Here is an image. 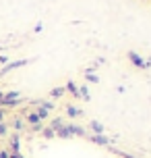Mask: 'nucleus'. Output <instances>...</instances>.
<instances>
[{
	"mask_svg": "<svg viewBox=\"0 0 151 158\" xmlns=\"http://www.w3.org/2000/svg\"><path fill=\"white\" fill-rule=\"evenodd\" d=\"M21 100V94L19 92H6V94H2V100H0V106H4V108H13L17 106Z\"/></svg>",
	"mask_w": 151,
	"mask_h": 158,
	"instance_id": "1",
	"label": "nucleus"
},
{
	"mask_svg": "<svg viewBox=\"0 0 151 158\" xmlns=\"http://www.w3.org/2000/svg\"><path fill=\"white\" fill-rule=\"evenodd\" d=\"M128 60L135 64L137 69H147V67H149V63H147L139 52H135V50H130V52H128Z\"/></svg>",
	"mask_w": 151,
	"mask_h": 158,
	"instance_id": "2",
	"label": "nucleus"
},
{
	"mask_svg": "<svg viewBox=\"0 0 151 158\" xmlns=\"http://www.w3.org/2000/svg\"><path fill=\"white\" fill-rule=\"evenodd\" d=\"M25 64H29V60H27V58H23V60H15V63H8V64H4V69L0 71V75L10 73V71H15V69H19V67H25Z\"/></svg>",
	"mask_w": 151,
	"mask_h": 158,
	"instance_id": "3",
	"label": "nucleus"
},
{
	"mask_svg": "<svg viewBox=\"0 0 151 158\" xmlns=\"http://www.w3.org/2000/svg\"><path fill=\"white\" fill-rule=\"evenodd\" d=\"M85 137H89L93 143H99V146H108V143H110V139H108L106 135H95L93 133V135H85Z\"/></svg>",
	"mask_w": 151,
	"mask_h": 158,
	"instance_id": "4",
	"label": "nucleus"
},
{
	"mask_svg": "<svg viewBox=\"0 0 151 158\" xmlns=\"http://www.w3.org/2000/svg\"><path fill=\"white\" fill-rule=\"evenodd\" d=\"M64 92H71L75 98H79V85H77L75 81H68V83L64 85Z\"/></svg>",
	"mask_w": 151,
	"mask_h": 158,
	"instance_id": "5",
	"label": "nucleus"
},
{
	"mask_svg": "<svg viewBox=\"0 0 151 158\" xmlns=\"http://www.w3.org/2000/svg\"><path fill=\"white\" fill-rule=\"evenodd\" d=\"M89 127L95 131V135H103V125H102V123H97V121H89Z\"/></svg>",
	"mask_w": 151,
	"mask_h": 158,
	"instance_id": "6",
	"label": "nucleus"
},
{
	"mask_svg": "<svg viewBox=\"0 0 151 158\" xmlns=\"http://www.w3.org/2000/svg\"><path fill=\"white\" fill-rule=\"evenodd\" d=\"M79 98H83L85 102H89V100H91V94H89L87 85H81V87H79Z\"/></svg>",
	"mask_w": 151,
	"mask_h": 158,
	"instance_id": "7",
	"label": "nucleus"
},
{
	"mask_svg": "<svg viewBox=\"0 0 151 158\" xmlns=\"http://www.w3.org/2000/svg\"><path fill=\"white\" fill-rule=\"evenodd\" d=\"M35 114H37V118H40V123H41L44 118H48V114H50V112L46 110V108H41V106H37V108H35Z\"/></svg>",
	"mask_w": 151,
	"mask_h": 158,
	"instance_id": "8",
	"label": "nucleus"
},
{
	"mask_svg": "<svg viewBox=\"0 0 151 158\" xmlns=\"http://www.w3.org/2000/svg\"><path fill=\"white\" fill-rule=\"evenodd\" d=\"M66 114H68L71 118H75V117H79V114H81V110H79V108H75V106H66Z\"/></svg>",
	"mask_w": 151,
	"mask_h": 158,
	"instance_id": "9",
	"label": "nucleus"
},
{
	"mask_svg": "<svg viewBox=\"0 0 151 158\" xmlns=\"http://www.w3.org/2000/svg\"><path fill=\"white\" fill-rule=\"evenodd\" d=\"M27 123H31L33 127L40 125V118H37V114H35V112H29V114H27Z\"/></svg>",
	"mask_w": 151,
	"mask_h": 158,
	"instance_id": "10",
	"label": "nucleus"
},
{
	"mask_svg": "<svg viewBox=\"0 0 151 158\" xmlns=\"http://www.w3.org/2000/svg\"><path fill=\"white\" fill-rule=\"evenodd\" d=\"M10 146H13V150H10V152H21V150H19V135H13Z\"/></svg>",
	"mask_w": 151,
	"mask_h": 158,
	"instance_id": "11",
	"label": "nucleus"
},
{
	"mask_svg": "<svg viewBox=\"0 0 151 158\" xmlns=\"http://www.w3.org/2000/svg\"><path fill=\"white\" fill-rule=\"evenodd\" d=\"M85 79H87L89 83H97L99 81V77H97L95 73H85Z\"/></svg>",
	"mask_w": 151,
	"mask_h": 158,
	"instance_id": "12",
	"label": "nucleus"
},
{
	"mask_svg": "<svg viewBox=\"0 0 151 158\" xmlns=\"http://www.w3.org/2000/svg\"><path fill=\"white\" fill-rule=\"evenodd\" d=\"M50 94H52V98H60V96H64V87H54Z\"/></svg>",
	"mask_w": 151,
	"mask_h": 158,
	"instance_id": "13",
	"label": "nucleus"
},
{
	"mask_svg": "<svg viewBox=\"0 0 151 158\" xmlns=\"http://www.w3.org/2000/svg\"><path fill=\"white\" fill-rule=\"evenodd\" d=\"M41 131H44V137H54V129H50V127H48V129H41Z\"/></svg>",
	"mask_w": 151,
	"mask_h": 158,
	"instance_id": "14",
	"label": "nucleus"
},
{
	"mask_svg": "<svg viewBox=\"0 0 151 158\" xmlns=\"http://www.w3.org/2000/svg\"><path fill=\"white\" fill-rule=\"evenodd\" d=\"M8 133V127H6V123H0V135H6Z\"/></svg>",
	"mask_w": 151,
	"mask_h": 158,
	"instance_id": "15",
	"label": "nucleus"
},
{
	"mask_svg": "<svg viewBox=\"0 0 151 158\" xmlns=\"http://www.w3.org/2000/svg\"><path fill=\"white\" fill-rule=\"evenodd\" d=\"M10 158H25L21 152H10Z\"/></svg>",
	"mask_w": 151,
	"mask_h": 158,
	"instance_id": "16",
	"label": "nucleus"
},
{
	"mask_svg": "<svg viewBox=\"0 0 151 158\" xmlns=\"http://www.w3.org/2000/svg\"><path fill=\"white\" fill-rule=\"evenodd\" d=\"M0 158H10V152H8V150H2V152H0Z\"/></svg>",
	"mask_w": 151,
	"mask_h": 158,
	"instance_id": "17",
	"label": "nucleus"
},
{
	"mask_svg": "<svg viewBox=\"0 0 151 158\" xmlns=\"http://www.w3.org/2000/svg\"><path fill=\"white\" fill-rule=\"evenodd\" d=\"M0 63H2V64H8V56H4V54H0Z\"/></svg>",
	"mask_w": 151,
	"mask_h": 158,
	"instance_id": "18",
	"label": "nucleus"
},
{
	"mask_svg": "<svg viewBox=\"0 0 151 158\" xmlns=\"http://www.w3.org/2000/svg\"><path fill=\"white\" fill-rule=\"evenodd\" d=\"M41 29H44V25H41V23H37V25H35V33H40Z\"/></svg>",
	"mask_w": 151,
	"mask_h": 158,
	"instance_id": "19",
	"label": "nucleus"
},
{
	"mask_svg": "<svg viewBox=\"0 0 151 158\" xmlns=\"http://www.w3.org/2000/svg\"><path fill=\"white\" fill-rule=\"evenodd\" d=\"M118 154H120L122 158H135V156H130V154H126V152H118Z\"/></svg>",
	"mask_w": 151,
	"mask_h": 158,
	"instance_id": "20",
	"label": "nucleus"
},
{
	"mask_svg": "<svg viewBox=\"0 0 151 158\" xmlns=\"http://www.w3.org/2000/svg\"><path fill=\"white\" fill-rule=\"evenodd\" d=\"M2 121H4V110L0 108V123H2Z\"/></svg>",
	"mask_w": 151,
	"mask_h": 158,
	"instance_id": "21",
	"label": "nucleus"
}]
</instances>
